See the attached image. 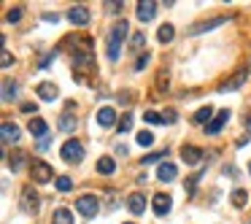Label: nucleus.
<instances>
[{"label": "nucleus", "mask_w": 251, "mask_h": 224, "mask_svg": "<svg viewBox=\"0 0 251 224\" xmlns=\"http://www.w3.org/2000/svg\"><path fill=\"white\" fill-rule=\"evenodd\" d=\"M11 62H14V57H11L8 52H3V57H0V65H3V68H8Z\"/></svg>", "instance_id": "37"}, {"label": "nucleus", "mask_w": 251, "mask_h": 224, "mask_svg": "<svg viewBox=\"0 0 251 224\" xmlns=\"http://www.w3.org/2000/svg\"><path fill=\"white\" fill-rule=\"evenodd\" d=\"M175 119H178V113H175L173 108H168V111H165V122H170V124H173Z\"/></svg>", "instance_id": "38"}, {"label": "nucleus", "mask_w": 251, "mask_h": 224, "mask_svg": "<svg viewBox=\"0 0 251 224\" xmlns=\"http://www.w3.org/2000/svg\"><path fill=\"white\" fill-rule=\"evenodd\" d=\"M49 141H52V138H43V141H38V149H41V151H43V149L49 146Z\"/></svg>", "instance_id": "41"}, {"label": "nucleus", "mask_w": 251, "mask_h": 224, "mask_svg": "<svg viewBox=\"0 0 251 224\" xmlns=\"http://www.w3.org/2000/svg\"><path fill=\"white\" fill-rule=\"evenodd\" d=\"M30 173H33V178H35L38 184H49V181L54 178V168L49 165V162H35Z\"/></svg>", "instance_id": "6"}, {"label": "nucleus", "mask_w": 251, "mask_h": 224, "mask_svg": "<svg viewBox=\"0 0 251 224\" xmlns=\"http://www.w3.org/2000/svg\"><path fill=\"white\" fill-rule=\"evenodd\" d=\"M59 154H62L65 162H81V159H84V146L76 141V138H70V141H65V143H62Z\"/></svg>", "instance_id": "3"}, {"label": "nucleus", "mask_w": 251, "mask_h": 224, "mask_svg": "<svg viewBox=\"0 0 251 224\" xmlns=\"http://www.w3.org/2000/svg\"><path fill=\"white\" fill-rule=\"evenodd\" d=\"M22 157H24V154H14V157H8V168H11L14 173L22 168Z\"/></svg>", "instance_id": "32"}, {"label": "nucleus", "mask_w": 251, "mask_h": 224, "mask_svg": "<svg viewBox=\"0 0 251 224\" xmlns=\"http://www.w3.org/2000/svg\"><path fill=\"white\" fill-rule=\"evenodd\" d=\"M246 81V71H238V76L232 78V81H227V84H222V87H219V92H232V89H238L240 84Z\"/></svg>", "instance_id": "20"}, {"label": "nucleus", "mask_w": 251, "mask_h": 224, "mask_svg": "<svg viewBox=\"0 0 251 224\" xmlns=\"http://www.w3.org/2000/svg\"><path fill=\"white\" fill-rule=\"evenodd\" d=\"M57 127L62 132H73V130H76V116H73V113H62L59 122H57Z\"/></svg>", "instance_id": "18"}, {"label": "nucleus", "mask_w": 251, "mask_h": 224, "mask_svg": "<svg viewBox=\"0 0 251 224\" xmlns=\"http://www.w3.org/2000/svg\"><path fill=\"white\" fill-rule=\"evenodd\" d=\"M246 200H249V195H246L243 189H235V192H232V205L235 208H243Z\"/></svg>", "instance_id": "26"}, {"label": "nucleus", "mask_w": 251, "mask_h": 224, "mask_svg": "<svg viewBox=\"0 0 251 224\" xmlns=\"http://www.w3.org/2000/svg\"><path fill=\"white\" fill-rule=\"evenodd\" d=\"M105 6H108V11H111V14L122 11V3H119V0H111V3H105Z\"/></svg>", "instance_id": "36"}, {"label": "nucleus", "mask_w": 251, "mask_h": 224, "mask_svg": "<svg viewBox=\"0 0 251 224\" xmlns=\"http://www.w3.org/2000/svg\"><path fill=\"white\" fill-rule=\"evenodd\" d=\"M27 130H30V135L33 138H49V127H46V122H43V119H30V124H27Z\"/></svg>", "instance_id": "8"}, {"label": "nucleus", "mask_w": 251, "mask_h": 224, "mask_svg": "<svg viewBox=\"0 0 251 224\" xmlns=\"http://www.w3.org/2000/svg\"><path fill=\"white\" fill-rule=\"evenodd\" d=\"M57 52H59V49H52V52H49L46 57H41V62H38V65H41V68H49V62H52V59L57 57Z\"/></svg>", "instance_id": "35"}, {"label": "nucleus", "mask_w": 251, "mask_h": 224, "mask_svg": "<svg viewBox=\"0 0 251 224\" xmlns=\"http://www.w3.org/2000/svg\"><path fill=\"white\" fill-rule=\"evenodd\" d=\"M57 189L59 192H70V189H73V181H70L68 176H59L57 178Z\"/></svg>", "instance_id": "29"}, {"label": "nucleus", "mask_w": 251, "mask_h": 224, "mask_svg": "<svg viewBox=\"0 0 251 224\" xmlns=\"http://www.w3.org/2000/svg\"><path fill=\"white\" fill-rule=\"evenodd\" d=\"M246 127H249V130H251V116H249V119H246Z\"/></svg>", "instance_id": "42"}, {"label": "nucleus", "mask_w": 251, "mask_h": 224, "mask_svg": "<svg viewBox=\"0 0 251 224\" xmlns=\"http://www.w3.org/2000/svg\"><path fill=\"white\" fill-rule=\"evenodd\" d=\"M135 141H138V146H152V143H154V132L140 130L138 135H135Z\"/></svg>", "instance_id": "25"}, {"label": "nucleus", "mask_w": 251, "mask_h": 224, "mask_svg": "<svg viewBox=\"0 0 251 224\" xmlns=\"http://www.w3.org/2000/svg\"><path fill=\"white\" fill-rule=\"evenodd\" d=\"M124 38H127V22H116L108 30V59L111 62L119 59V49H122Z\"/></svg>", "instance_id": "1"}, {"label": "nucleus", "mask_w": 251, "mask_h": 224, "mask_svg": "<svg viewBox=\"0 0 251 224\" xmlns=\"http://www.w3.org/2000/svg\"><path fill=\"white\" fill-rule=\"evenodd\" d=\"M52 224H73V216H70L68 208H57L52 216Z\"/></svg>", "instance_id": "22"}, {"label": "nucleus", "mask_w": 251, "mask_h": 224, "mask_svg": "<svg viewBox=\"0 0 251 224\" xmlns=\"http://www.w3.org/2000/svg\"><path fill=\"white\" fill-rule=\"evenodd\" d=\"M11 97H17V81L6 78L3 81V100H11Z\"/></svg>", "instance_id": "24"}, {"label": "nucleus", "mask_w": 251, "mask_h": 224, "mask_svg": "<svg viewBox=\"0 0 251 224\" xmlns=\"http://www.w3.org/2000/svg\"><path fill=\"white\" fill-rule=\"evenodd\" d=\"M143 119H146L149 124H165V116L159 111H146V113H143Z\"/></svg>", "instance_id": "28"}, {"label": "nucleus", "mask_w": 251, "mask_h": 224, "mask_svg": "<svg viewBox=\"0 0 251 224\" xmlns=\"http://www.w3.org/2000/svg\"><path fill=\"white\" fill-rule=\"evenodd\" d=\"M114 170H116V162H114L111 157H100V159H97V173H103V176H111Z\"/></svg>", "instance_id": "19"}, {"label": "nucleus", "mask_w": 251, "mask_h": 224, "mask_svg": "<svg viewBox=\"0 0 251 224\" xmlns=\"http://www.w3.org/2000/svg\"><path fill=\"white\" fill-rule=\"evenodd\" d=\"M227 122H230V111H227V108L216 111V116L205 124V135H219V132H222V127H224Z\"/></svg>", "instance_id": "5"}, {"label": "nucleus", "mask_w": 251, "mask_h": 224, "mask_svg": "<svg viewBox=\"0 0 251 224\" xmlns=\"http://www.w3.org/2000/svg\"><path fill=\"white\" fill-rule=\"evenodd\" d=\"M22 111H24V113H33V111H35V106H33V103H24Z\"/></svg>", "instance_id": "40"}, {"label": "nucleus", "mask_w": 251, "mask_h": 224, "mask_svg": "<svg viewBox=\"0 0 251 224\" xmlns=\"http://www.w3.org/2000/svg\"><path fill=\"white\" fill-rule=\"evenodd\" d=\"M249 170H251V168H249Z\"/></svg>", "instance_id": "44"}, {"label": "nucleus", "mask_w": 251, "mask_h": 224, "mask_svg": "<svg viewBox=\"0 0 251 224\" xmlns=\"http://www.w3.org/2000/svg\"><path fill=\"white\" fill-rule=\"evenodd\" d=\"M35 92H38V97H41V100H46V103H52V100H57V84H49V81H43V84H38V89H35Z\"/></svg>", "instance_id": "11"}, {"label": "nucleus", "mask_w": 251, "mask_h": 224, "mask_svg": "<svg viewBox=\"0 0 251 224\" xmlns=\"http://www.w3.org/2000/svg\"><path fill=\"white\" fill-rule=\"evenodd\" d=\"M181 159L187 165H197L200 159H203V149L200 146H184L181 149Z\"/></svg>", "instance_id": "12"}, {"label": "nucleus", "mask_w": 251, "mask_h": 224, "mask_svg": "<svg viewBox=\"0 0 251 224\" xmlns=\"http://www.w3.org/2000/svg\"><path fill=\"white\" fill-rule=\"evenodd\" d=\"M22 211L30 213V216H35L38 213V208H41V197H38V192H35V187H24L22 189Z\"/></svg>", "instance_id": "2"}, {"label": "nucleus", "mask_w": 251, "mask_h": 224, "mask_svg": "<svg viewBox=\"0 0 251 224\" xmlns=\"http://www.w3.org/2000/svg\"><path fill=\"white\" fill-rule=\"evenodd\" d=\"M146 65H149V54L143 52V54H138V59H135V71H143Z\"/></svg>", "instance_id": "33"}, {"label": "nucleus", "mask_w": 251, "mask_h": 224, "mask_svg": "<svg viewBox=\"0 0 251 224\" xmlns=\"http://www.w3.org/2000/svg\"><path fill=\"white\" fill-rule=\"evenodd\" d=\"M152 208H154V213H157V216H165V213H170L173 203H170V197H168V195H154Z\"/></svg>", "instance_id": "10"}, {"label": "nucleus", "mask_w": 251, "mask_h": 224, "mask_svg": "<svg viewBox=\"0 0 251 224\" xmlns=\"http://www.w3.org/2000/svg\"><path fill=\"white\" fill-rule=\"evenodd\" d=\"M76 208H78V213H81V216L92 219L95 213H97V208H100V200L95 195H81L76 200Z\"/></svg>", "instance_id": "4"}, {"label": "nucleus", "mask_w": 251, "mask_h": 224, "mask_svg": "<svg viewBox=\"0 0 251 224\" xmlns=\"http://www.w3.org/2000/svg\"><path fill=\"white\" fill-rule=\"evenodd\" d=\"M114 122H116V111H114V108L105 106V108H100V111H97V124H100V127H111Z\"/></svg>", "instance_id": "17"}, {"label": "nucleus", "mask_w": 251, "mask_h": 224, "mask_svg": "<svg viewBox=\"0 0 251 224\" xmlns=\"http://www.w3.org/2000/svg\"><path fill=\"white\" fill-rule=\"evenodd\" d=\"M22 14H24V11H22V8H11V11H8V14H6V22H8V24H14V22H19V19H22Z\"/></svg>", "instance_id": "31"}, {"label": "nucleus", "mask_w": 251, "mask_h": 224, "mask_svg": "<svg viewBox=\"0 0 251 224\" xmlns=\"http://www.w3.org/2000/svg\"><path fill=\"white\" fill-rule=\"evenodd\" d=\"M157 6L159 3H154V0H140L138 3V19L140 22H152V19L157 17Z\"/></svg>", "instance_id": "7"}, {"label": "nucleus", "mask_w": 251, "mask_h": 224, "mask_svg": "<svg viewBox=\"0 0 251 224\" xmlns=\"http://www.w3.org/2000/svg\"><path fill=\"white\" fill-rule=\"evenodd\" d=\"M143 43H146V36H143V30H138V33H133V38H130V46H133L135 52H138V49L143 46Z\"/></svg>", "instance_id": "27"}, {"label": "nucleus", "mask_w": 251, "mask_h": 224, "mask_svg": "<svg viewBox=\"0 0 251 224\" xmlns=\"http://www.w3.org/2000/svg\"><path fill=\"white\" fill-rule=\"evenodd\" d=\"M130 127H133V113H124V116L119 119V132H127Z\"/></svg>", "instance_id": "30"}, {"label": "nucleus", "mask_w": 251, "mask_h": 224, "mask_svg": "<svg viewBox=\"0 0 251 224\" xmlns=\"http://www.w3.org/2000/svg\"><path fill=\"white\" fill-rule=\"evenodd\" d=\"M173 36H175L173 24H162V27L157 30V41L159 43H170V41H173Z\"/></svg>", "instance_id": "21"}, {"label": "nucleus", "mask_w": 251, "mask_h": 224, "mask_svg": "<svg viewBox=\"0 0 251 224\" xmlns=\"http://www.w3.org/2000/svg\"><path fill=\"white\" fill-rule=\"evenodd\" d=\"M124 224H133V222H124Z\"/></svg>", "instance_id": "43"}, {"label": "nucleus", "mask_w": 251, "mask_h": 224, "mask_svg": "<svg viewBox=\"0 0 251 224\" xmlns=\"http://www.w3.org/2000/svg\"><path fill=\"white\" fill-rule=\"evenodd\" d=\"M175 176H178V168H175L173 162H162V165L157 168V178H159V181H175Z\"/></svg>", "instance_id": "14"}, {"label": "nucleus", "mask_w": 251, "mask_h": 224, "mask_svg": "<svg viewBox=\"0 0 251 224\" xmlns=\"http://www.w3.org/2000/svg\"><path fill=\"white\" fill-rule=\"evenodd\" d=\"M165 154H168V151H154V154H146V157H143V165H152V162H157L159 157H165Z\"/></svg>", "instance_id": "34"}, {"label": "nucleus", "mask_w": 251, "mask_h": 224, "mask_svg": "<svg viewBox=\"0 0 251 224\" xmlns=\"http://www.w3.org/2000/svg\"><path fill=\"white\" fill-rule=\"evenodd\" d=\"M127 208L135 213V216H140V213L146 211V197L140 195V192H135V195L127 197Z\"/></svg>", "instance_id": "13"}, {"label": "nucleus", "mask_w": 251, "mask_h": 224, "mask_svg": "<svg viewBox=\"0 0 251 224\" xmlns=\"http://www.w3.org/2000/svg\"><path fill=\"white\" fill-rule=\"evenodd\" d=\"M68 19L76 24V27H84V24L89 22V11H87L84 6H73V8L68 11Z\"/></svg>", "instance_id": "9"}, {"label": "nucleus", "mask_w": 251, "mask_h": 224, "mask_svg": "<svg viewBox=\"0 0 251 224\" xmlns=\"http://www.w3.org/2000/svg\"><path fill=\"white\" fill-rule=\"evenodd\" d=\"M213 116H216V113H213V108H211V106H203V108H200V111L197 113H194V122H197V124H203V122H211V119H213Z\"/></svg>", "instance_id": "23"}, {"label": "nucleus", "mask_w": 251, "mask_h": 224, "mask_svg": "<svg viewBox=\"0 0 251 224\" xmlns=\"http://www.w3.org/2000/svg\"><path fill=\"white\" fill-rule=\"evenodd\" d=\"M43 22H52V24H57V22H59V14H43Z\"/></svg>", "instance_id": "39"}, {"label": "nucleus", "mask_w": 251, "mask_h": 224, "mask_svg": "<svg viewBox=\"0 0 251 224\" xmlns=\"http://www.w3.org/2000/svg\"><path fill=\"white\" fill-rule=\"evenodd\" d=\"M224 22H230V17H216V19H211V22H200V24H194V27L189 30V36H197V33H205V30H213L216 24H224Z\"/></svg>", "instance_id": "15"}, {"label": "nucleus", "mask_w": 251, "mask_h": 224, "mask_svg": "<svg viewBox=\"0 0 251 224\" xmlns=\"http://www.w3.org/2000/svg\"><path fill=\"white\" fill-rule=\"evenodd\" d=\"M0 132H3V143H17L19 141V127H17V124H11V122H3Z\"/></svg>", "instance_id": "16"}]
</instances>
